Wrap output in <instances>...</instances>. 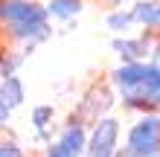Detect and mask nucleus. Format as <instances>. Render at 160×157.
I'll list each match as a JSON object with an SVG mask.
<instances>
[{
	"instance_id": "nucleus-1",
	"label": "nucleus",
	"mask_w": 160,
	"mask_h": 157,
	"mask_svg": "<svg viewBox=\"0 0 160 157\" xmlns=\"http://www.w3.org/2000/svg\"><path fill=\"white\" fill-rule=\"evenodd\" d=\"M128 157H154L160 154V110H146L131 125L125 140Z\"/></svg>"
},
{
	"instance_id": "nucleus-2",
	"label": "nucleus",
	"mask_w": 160,
	"mask_h": 157,
	"mask_svg": "<svg viewBox=\"0 0 160 157\" xmlns=\"http://www.w3.org/2000/svg\"><path fill=\"white\" fill-rule=\"evenodd\" d=\"M140 76H143V61H122V67H117L111 73V85H114L117 93L122 96L125 108L152 110L143 102V93H140Z\"/></svg>"
},
{
	"instance_id": "nucleus-3",
	"label": "nucleus",
	"mask_w": 160,
	"mask_h": 157,
	"mask_svg": "<svg viewBox=\"0 0 160 157\" xmlns=\"http://www.w3.org/2000/svg\"><path fill=\"white\" fill-rule=\"evenodd\" d=\"M119 145V119L117 116H99L93 122V131L84 143V157H114Z\"/></svg>"
},
{
	"instance_id": "nucleus-4",
	"label": "nucleus",
	"mask_w": 160,
	"mask_h": 157,
	"mask_svg": "<svg viewBox=\"0 0 160 157\" xmlns=\"http://www.w3.org/2000/svg\"><path fill=\"white\" fill-rule=\"evenodd\" d=\"M50 21L47 6L35 3V0H0V26L6 29H18V26H29Z\"/></svg>"
},
{
	"instance_id": "nucleus-5",
	"label": "nucleus",
	"mask_w": 160,
	"mask_h": 157,
	"mask_svg": "<svg viewBox=\"0 0 160 157\" xmlns=\"http://www.w3.org/2000/svg\"><path fill=\"white\" fill-rule=\"evenodd\" d=\"M114 105V93H111V87H99L93 85L88 93H84V99L79 102V116H88L90 122H96L99 116L108 114V108Z\"/></svg>"
},
{
	"instance_id": "nucleus-6",
	"label": "nucleus",
	"mask_w": 160,
	"mask_h": 157,
	"mask_svg": "<svg viewBox=\"0 0 160 157\" xmlns=\"http://www.w3.org/2000/svg\"><path fill=\"white\" fill-rule=\"evenodd\" d=\"M111 50H114L122 61H146L148 55H152V41L148 38H128V35H122V38L111 41Z\"/></svg>"
},
{
	"instance_id": "nucleus-7",
	"label": "nucleus",
	"mask_w": 160,
	"mask_h": 157,
	"mask_svg": "<svg viewBox=\"0 0 160 157\" xmlns=\"http://www.w3.org/2000/svg\"><path fill=\"white\" fill-rule=\"evenodd\" d=\"M140 93H143V102L157 110V99H160V64L154 61H143V76H140Z\"/></svg>"
},
{
	"instance_id": "nucleus-8",
	"label": "nucleus",
	"mask_w": 160,
	"mask_h": 157,
	"mask_svg": "<svg viewBox=\"0 0 160 157\" xmlns=\"http://www.w3.org/2000/svg\"><path fill=\"white\" fill-rule=\"evenodd\" d=\"M58 143L64 145V149H70L73 154H79V157H82V151H84V143H88V128H84V122L73 116L70 122L61 128Z\"/></svg>"
},
{
	"instance_id": "nucleus-9",
	"label": "nucleus",
	"mask_w": 160,
	"mask_h": 157,
	"mask_svg": "<svg viewBox=\"0 0 160 157\" xmlns=\"http://www.w3.org/2000/svg\"><path fill=\"white\" fill-rule=\"evenodd\" d=\"M0 99H3L6 108H21L23 99H26V87H23V79L18 73H9V76L0 79Z\"/></svg>"
},
{
	"instance_id": "nucleus-10",
	"label": "nucleus",
	"mask_w": 160,
	"mask_h": 157,
	"mask_svg": "<svg viewBox=\"0 0 160 157\" xmlns=\"http://www.w3.org/2000/svg\"><path fill=\"white\" fill-rule=\"evenodd\" d=\"M128 12H131V17H134V23L160 32V0H137Z\"/></svg>"
},
{
	"instance_id": "nucleus-11",
	"label": "nucleus",
	"mask_w": 160,
	"mask_h": 157,
	"mask_svg": "<svg viewBox=\"0 0 160 157\" xmlns=\"http://www.w3.org/2000/svg\"><path fill=\"white\" fill-rule=\"evenodd\" d=\"M84 9V0H50L47 3V15L55 21H70Z\"/></svg>"
},
{
	"instance_id": "nucleus-12",
	"label": "nucleus",
	"mask_w": 160,
	"mask_h": 157,
	"mask_svg": "<svg viewBox=\"0 0 160 157\" xmlns=\"http://www.w3.org/2000/svg\"><path fill=\"white\" fill-rule=\"evenodd\" d=\"M105 23H108V29H114V32H119V35H125L131 26H134V17H131V12H111L108 17H105Z\"/></svg>"
},
{
	"instance_id": "nucleus-13",
	"label": "nucleus",
	"mask_w": 160,
	"mask_h": 157,
	"mask_svg": "<svg viewBox=\"0 0 160 157\" xmlns=\"http://www.w3.org/2000/svg\"><path fill=\"white\" fill-rule=\"evenodd\" d=\"M55 119V108L52 105H38L32 110V125H35V131H38V128H47Z\"/></svg>"
},
{
	"instance_id": "nucleus-14",
	"label": "nucleus",
	"mask_w": 160,
	"mask_h": 157,
	"mask_svg": "<svg viewBox=\"0 0 160 157\" xmlns=\"http://www.w3.org/2000/svg\"><path fill=\"white\" fill-rule=\"evenodd\" d=\"M0 157H26V151H23L18 143L3 140V143H0Z\"/></svg>"
},
{
	"instance_id": "nucleus-15",
	"label": "nucleus",
	"mask_w": 160,
	"mask_h": 157,
	"mask_svg": "<svg viewBox=\"0 0 160 157\" xmlns=\"http://www.w3.org/2000/svg\"><path fill=\"white\" fill-rule=\"evenodd\" d=\"M44 157H79V154H73L70 149H64V145H61L58 140H55V143H50V145H47Z\"/></svg>"
},
{
	"instance_id": "nucleus-16",
	"label": "nucleus",
	"mask_w": 160,
	"mask_h": 157,
	"mask_svg": "<svg viewBox=\"0 0 160 157\" xmlns=\"http://www.w3.org/2000/svg\"><path fill=\"white\" fill-rule=\"evenodd\" d=\"M9 119H12V108H6L0 99V125H9Z\"/></svg>"
},
{
	"instance_id": "nucleus-17",
	"label": "nucleus",
	"mask_w": 160,
	"mask_h": 157,
	"mask_svg": "<svg viewBox=\"0 0 160 157\" xmlns=\"http://www.w3.org/2000/svg\"><path fill=\"white\" fill-rule=\"evenodd\" d=\"M152 61L160 64V44H152Z\"/></svg>"
},
{
	"instance_id": "nucleus-18",
	"label": "nucleus",
	"mask_w": 160,
	"mask_h": 157,
	"mask_svg": "<svg viewBox=\"0 0 160 157\" xmlns=\"http://www.w3.org/2000/svg\"><path fill=\"white\" fill-rule=\"evenodd\" d=\"M111 3H117V6H122V3H128V0H111Z\"/></svg>"
},
{
	"instance_id": "nucleus-19",
	"label": "nucleus",
	"mask_w": 160,
	"mask_h": 157,
	"mask_svg": "<svg viewBox=\"0 0 160 157\" xmlns=\"http://www.w3.org/2000/svg\"><path fill=\"white\" fill-rule=\"evenodd\" d=\"M0 79H3V73H0Z\"/></svg>"
},
{
	"instance_id": "nucleus-20",
	"label": "nucleus",
	"mask_w": 160,
	"mask_h": 157,
	"mask_svg": "<svg viewBox=\"0 0 160 157\" xmlns=\"http://www.w3.org/2000/svg\"><path fill=\"white\" fill-rule=\"evenodd\" d=\"M154 157H160V154H154Z\"/></svg>"
}]
</instances>
